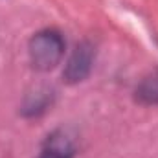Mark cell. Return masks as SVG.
I'll use <instances>...</instances> for the list:
<instances>
[{"mask_svg": "<svg viewBox=\"0 0 158 158\" xmlns=\"http://www.w3.org/2000/svg\"><path fill=\"white\" fill-rule=\"evenodd\" d=\"M64 48H66V42L59 30L55 28L40 30L30 39V44H28L30 63L39 72H50L64 57Z\"/></svg>", "mask_w": 158, "mask_h": 158, "instance_id": "cell-1", "label": "cell"}, {"mask_svg": "<svg viewBox=\"0 0 158 158\" xmlns=\"http://www.w3.org/2000/svg\"><path fill=\"white\" fill-rule=\"evenodd\" d=\"M96 59V48L90 40H81L76 44L72 55L66 61V66L63 70V79L68 85H77L90 76L92 66Z\"/></svg>", "mask_w": 158, "mask_h": 158, "instance_id": "cell-2", "label": "cell"}, {"mask_svg": "<svg viewBox=\"0 0 158 158\" xmlns=\"http://www.w3.org/2000/svg\"><path fill=\"white\" fill-rule=\"evenodd\" d=\"M76 153H77L76 136L68 129L61 127L46 136L37 158H74Z\"/></svg>", "mask_w": 158, "mask_h": 158, "instance_id": "cell-3", "label": "cell"}, {"mask_svg": "<svg viewBox=\"0 0 158 158\" xmlns=\"http://www.w3.org/2000/svg\"><path fill=\"white\" fill-rule=\"evenodd\" d=\"M134 99L136 103L145 105V107L158 105V68L140 79V83L134 88Z\"/></svg>", "mask_w": 158, "mask_h": 158, "instance_id": "cell-4", "label": "cell"}, {"mask_svg": "<svg viewBox=\"0 0 158 158\" xmlns=\"http://www.w3.org/2000/svg\"><path fill=\"white\" fill-rule=\"evenodd\" d=\"M52 99H53V92L48 88H39L35 94H28L22 107V114L30 118L39 116L52 105Z\"/></svg>", "mask_w": 158, "mask_h": 158, "instance_id": "cell-5", "label": "cell"}]
</instances>
